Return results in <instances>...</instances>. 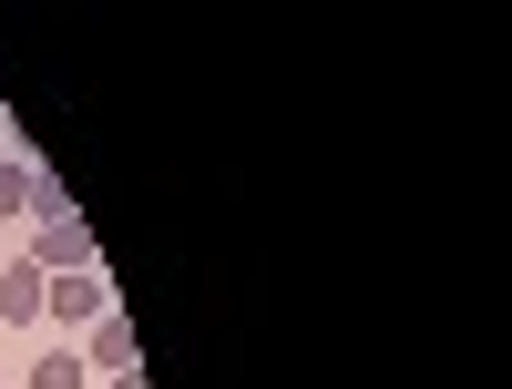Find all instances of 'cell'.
Returning <instances> with one entry per match:
<instances>
[{"label":"cell","instance_id":"obj_2","mask_svg":"<svg viewBox=\"0 0 512 389\" xmlns=\"http://www.w3.org/2000/svg\"><path fill=\"white\" fill-rule=\"evenodd\" d=\"M31 267L41 277H62V267H93V226H82V215H52V226H31Z\"/></svg>","mask_w":512,"mask_h":389},{"label":"cell","instance_id":"obj_5","mask_svg":"<svg viewBox=\"0 0 512 389\" xmlns=\"http://www.w3.org/2000/svg\"><path fill=\"white\" fill-rule=\"evenodd\" d=\"M21 389H93V369H82V349H41L21 369Z\"/></svg>","mask_w":512,"mask_h":389},{"label":"cell","instance_id":"obj_3","mask_svg":"<svg viewBox=\"0 0 512 389\" xmlns=\"http://www.w3.org/2000/svg\"><path fill=\"white\" fill-rule=\"evenodd\" d=\"M134 349H144V338H134V318H123V308L82 328V369H93V379H123V369H144Z\"/></svg>","mask_w":512,"mask_h":389},{"label":"cell","instance_id":"obj_9","mask_svg":"<svg viewBox=\"0 0 512 389\" xmlns=\"http://www.w3.org/2000/svg\"><path fill=\"white\" fill-rule=\"evenodd\" d=\"M0 267H11V246H0Z\"/></svg>","mask_w":512,"mask_h":389},{"label":"cell","instance_id":"obj_8","mask_svg":"<svg viewBox=\"0 0 512 389\" xmlns=\"http://www.w3.org/2000/svg\"><path fill=\"white\" fill-rule=\"evenodd\" d=\"M103 389H144V369H123V379H103Z\"/></svg>","mask_w":512,"mask_h":389},{"label":"cell","instance_id":"obj_6","mask_svg":"<svg viewBox=\"0 0 512 389\" xmlns=\"http://www.w3.org/2000/svg\"><path fill=\"white\" fill-rule=\"evenodd\" d=\"M31 175H41V164H21V154L0 164V215H31Z\"/></svg>","mask_w":512,"mask_h":389},{"label":"cell","instance_id":"obj_7","mask_svg":"<svg viewBox=\"0 0 512 389\" xmlns=\"http://www.w3.org/2000/svg\"><path fill=\"white\" fill-rule=\"evenodd\" d=\"M52 215H72V195H62V175H31V226H52Z\"/></svg>","mask_w":512,"mask_h":389},{"label":"cell","instance_id":"obj_10","mask_svg":"<svg viewBox=\"0 0 512 389\" xmlns=\"http://www.w3.org/2000/svg\"><path fill=\"white\" fill-rule=\"evenodd\" d=\"M0 389H11V369H0Z\"/></svg>","mask_w":512,"mask_h":389},{"label":"cell","instance_id":"obj_4","mask_svg":"<svg viewBox=\"0 0 512 389\" xmlns=\"http://www.w3.org/2000/svg\"><path fill=\"white\" fill-rule=\"evenodd\" d=\"M0 318H11V328L41 318V267H31V256H11V267H0Z\"/></svg>","mask_w":512,"mask_h":389},{"label":"cell","instance_id":"obj_1","mask_svg":"<svg viewBox=\"0 0 512 389\" xmlns=\"http://www.w3.org/2000/svg\"><path fill=\"white\" fill-rule=\"evenodd\" d=\"M41 318H52V328H93V318H113L103 267H62V277H41Z\"/></svg>","mask_w":512,"mask_h":389}]
</instances>
